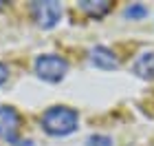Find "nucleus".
I'll return each mask as SVG.
<instances>
[{
    "instance_id": "nucleus-1",
    "label": "nucleus",
    "mask_w": 154,
    "mask_h": 146,
    "mask_svg": "<svg viewBox=\"0 0 154 146\" xmlns=\"http://www.w3.org/2000/svg\"><path fill=\"white\" fill-rule=\"evenodd\" d=\"M77 111L68 109V106H51L42 115V126L48 135H55V137H64V135H71L73 131L77 128Z\"/></svg>"
},
{
    "instance_id": "nucleus-2",
    "label": "nucleus",
    "mask_w": 154,
    "mask_h": 146,
    "mask_svg": "<svg viewBox=\"0 0 154 146\" xmlns=\"http://www.w3.org/2000/svg\"><path fill=\"white\" fill-rule=\"evenodd\" d=\"M68 71V62L55 53H44L35 58V73L46 82H60Z\"/></svg>"
},
{
    "instance_id": "nucleus-3",
    "label": "nucleus",
    "mask_w": 154,
    "mask_h": 146,
    "mask_svg": "<svg viewBox=\"0 0 154 146\" xmlns=\"http://www.w3.org/2000/svg\"><path fill=\"white\" fill-rule=\"evenodd\" d=\"M31 13L35 18V22L44 29H51L60 22L62 18V5L55 0H42V2H33L31 5Z\"/></svg>"
},
{
    "instance_id": "nucleus-4",
    "label": "nucleus",
    "mask_w": 154,
    "mask_h": 146,
    "mask_svg": "<svg viewBox=\"0 0 154 146\" xmlns=\"http://www.w3.org/2000/svg\"><path fill=\"white\" fill-rule=\"evenodd\" d=\"M18 131H20V115L11 106H0V137L9 142H18Z\"/></svg>"
},
{
    "instance_id": "nucleus-5",
    "label": "nucleus",
    "mask_w": 154,
    "mask_h": 146,
    "mask_svg": "<svg viewBox=\"0 0 154 146\" xmlns=\"http://www.w3.org/2000/svg\"><path fill=\"white\" fill-rule=\"evenodd\" d=\"M90 62H93L97 69H103V71H112V69L119 67L117 55L110 51L108 47H95V49H90Z\"/></svg>"
},
{
    "instance_id": "nucleus-6",
    "label": "nucleus",
    "mask_w": 154,
    "mask_h": 146,
    "mask_svg": "<svg viewBox=\"0 0 154 146\" xmlns=\"http://www.w3.org/2000/svg\"><path fill=\"white\" fill-rule=\"evenodd\" d=\"M134 73L143 80H154V51H145L134 62Z\"/></svg>"
},
{
    "instance_id": "nucleus-7",
    "label": "nucleus",
    "mask_w": 154,
    "mask_h": 146,
    "mask_svg": "<svg viewBox=\"0 0 154 146\" xmlns=\"http://www.w3.org/2000/svg\"><path fill=\"white\" fill-rule=\"evenodd\" d=\"M79 7L90 18H101V16H106V13L112 9V5H110L108 0H82Z\"/></svg>"
},
{
    "instance_id": "nucleus-8",
    "label": "nucleus",
    "mask_w": 154,
    "mask_h": 146,
    "mask_svg": "<svg viewBox=\"0 0 154 146\" xmlns=\"http://www.w3.org/2000/svg\"><path fill=\"white\" fill-rule=\"evenodd\" d=\"M145 16H148V7L141 5V2H134L125 9V18H130V20H139V18H145Z\"/></svg>"
},
{
    "instance_id": "nucleus-9",
    "label": "nucleus",
    "mask_w": 154,
    "mask_h": 146,
    "mask_svg": "<svg viewBox=\"0 0 154 146\" xmlns=\"http://www.w3.org/2000/svg\"><path fill=\"white\" fill-rule=\"evenodd\" d=\"M88 146H112V140L106 135H93V137H88Z\"/></svg>"
},
{
    "instance_id": "nucleus-10",
    "label": "nucleus",
    "mask_w": 154,
    "mask_h": 146,
    "mask_svg": "<svg viewBox=\"0 0 154 146\" xmlns=\"http://www.w3.org/2000/svg\"><path fill=\"white\" fill-rule=\"evenodd\" d=\"M7 75H9V69H7V64H2V62H0V84L7 80Z\"/></svg>"
}]
</instances>
